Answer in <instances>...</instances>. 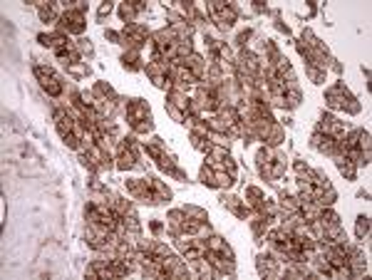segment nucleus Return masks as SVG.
Returning <instances> with one entry per match:
<instances>
[{
	"label": "nucleus",
	"mask_w": 372,
	"mask_h": 280,
	"mask_svg": "<svg viewBox=\"0 0 372 280\" xmlns=\"http://www.w3.org/2000/svg\"><path fill=\"white\" fill-rule=\"evenodd\" d=\"M325 102H328V107H330V109H348L350 114H358V112H360L358 99H355V97L345 89V84H343V82L333 84V87L325 92Z\"/></svg>",
	"instance_id": "obj_1"
},
{
	"label": "nucleus",
	"mask_w": 372,
	"mask_h": 280,
	"mask_svg": "<svg viewBox=\"0 0 372 280\" xmlns=\"http://www.w3.org/2000/svg\"><path fill=\"white\" fill-rule=\"evenodd\" d=\"M206 15L211 17V22H216L219 30H231L233 22H236V17H238L236 7L228 5V2H221V0L209 2V5H206Z\"/></svg>",
	"instance_id": "obj_2"
},
{
	"label": "nucleus",
	"mask_w": 372,
	"mask_h": 280,
	"mask_svg": "<svg viewBox=\"0 0 372 280\" xmlns=\"http://www.w3.org/2000/svg\"><path fill=\"white\" fill-rule=\"evenodd\" d=\"M35 77L40 79V87L50 94V97H60L62 94V79L50 70V67H42V65H35Z\"/></svg>",
	"instance_id": "obj_3"
},
{
	"label": "nucleus",
	"mask_w": 372,
	"mask_h": 280,
	"mask_svg": "<svg viewBox=\"0 0 372 280\" xmlns=\"http://www.w3.org/2000/svg\"><path fill=\"white\" fill-rule=\"evenodd\" d=\"M60 30L67 35H82L84 32V12L79 10H65L60 15Z\"/></svg>",
	"instance_id": "obj_4"
},
{
	"label": "nucleus",
	"mask_w": 372,
	"mask_h": 280,
	"mask_svg": "<svg viewBox=\"0 0 372 280\" xmlns=\"http://www.w3.org/2000/svg\"><path fill=\"white\" fill-rule=\"evenodd\" d=\"M137 159H139V156L129 149V144L124 139L119 141V146H117V151H114V161H117L114 166H117L119 171H129V169L137 166Z\"/></svg>",
	"instance_id": "obj_5"
},
{
	"label": "nucleus",
	"mask_w": 372,
	"mask_h": 280,
	"mask_svg": "<svg viewBox=\"0 0 372 280\" xmlns=\"http://www.w3.org/2000/svg\"><path fill=\"white\" fill-rule=\"evenodd\" d=\"M127 119H129L132 127H137V124H142V122H149L151 114H149L147 102H142V99H132V102H127Z\"/></svg>",
	"instance_id": "obj_6"
},
{
	"label": "nucleus",
	"mask_w": 372,
	"mask_h": 280,
	"mask_svg": "<svg viewBox=\"0 0 372 280\" xmlns=\"http://www.w3.org/2000/svg\"><path fill=\"white\" fill-rule=\"evenodd\" d=\"M142 10H147V2H144V0H129V2H122V5H119V17L129 25Z\"/></svg>",
	"instance_id": "obj_7"
},
{
	"label": "nucleus",
	"mask_w": 372,
	"mask_h": 280,
	"mask_svg": "<svg viewBox=\"0 0 372 280\" xmlns=\"http://www.w3.org/2000/svg\"><path fill=\"white\" fill-rule=\"evenodd\" d=\"M313 146H315L318 151L328 154V156H338V141L330 139V137H325V134H320V132L313 134Z\"/></svg>",
	"instance_id": "obj_8"
},
{
	"label": "nucleus",
	"mask_w": 372,
	"mask_h": 280,
	"mask_svg": "<svg viewBox=\"0 0 372 280\" xmlns=\"http://www.w3.org/2000/svg\"><path fill=\"white\" fill-rule=\"evenodd\" d=\"M335 164H338V171L348 179V181H353L355 179V174H358V166L348 159V156H335Z\"/></svg>",
	"instance_id": "obj_9"
},
{
	"label": "nucleus",
	"mask_w": 372,
	"mask_h": 280,
	"mask_svg": "<svg viewBox=\"0 0 372 280\" xmlns=\"http://www.w3.org/2000/svg\"><path fill=\"white\" fill-rule=\"evenodd\" d=\"M263 199H266V196H263V191H261L258 186H248V189H246V204H248L253 211L261 209Z\"/></svg>",
	"instance_id": "obj_10"
},
{
	"label": "nucleus",
	"mask_w": 372,
	"mask_h": 280,
	"mask_svg": "<svg viewBox=\"0 0 372 280\" xmlns=\"http://www.w3.org/2000/svg\"><path fill=\"white\" fill-rule=\"evenodd\" d=\"M122 62L127 70H139L142 67V57H139V50H127L122 55Z\"/></svg>",
	"instance_id": "obj_11"
},
{
	"label": "nucleus",
	"mask_w": 372,
	"mask_h": 280,
	"mask_svg": "<svg viewBox=\"0 0 372 280\" xmlns=\"http://www.w3.org/2000/svg\"><path fill=\"white\" fill-rule=\"evenodd\" d=\"M355 233H358V238H360V241L370 236V218H368V216H358V223H355Z\"/></svg>",
	"instance_id": "obj_12"
},
{
	"label": "nucleus",
	"mask_w": 372,
	"mask_h": 280,
	"mask_svg": "<svg viewBox=\"0 0 372 280\" xmlns=\"http://www.w3.org/2000/svg\"><path fill=\"white\" fill-rule=\"evenodd\" d=\"M281 141H283V127L276 122V124L271 127V134L266 137V144H268V146H278Z\"/></svg>",
	"instance_id": "obj_13"
},
{
	"label": "nucleus",
	"mask_w": 372,
	"mask_h": 280,
	"mask_svg": "<svg viewBox=\"0 0 372 280\" xmlns=\"http://www.w3.org/2000/svg\"><path fill=\"white\" fill-rule=\"evenodd\" d=\"M184 216L186 218H191V221H209V216H206V211L199 209V206H184Z\"/></svg>",
	"instance_id": "obj_14"
},
{
	"label": "nucleus",
	"mask_w": 372,
	"mask_h": 280,
	"mask_svg": "<svg viewBox=\"0 0 372 280\" xmlns=\"http://www.w3.org/2000/svg\"><path fill=\"white\" fill-rule=\"evenodd\" d=\"M214 174H216V186H223V189L233 186V174H228V171H214Z\"/></svg>",
	"instance_id": "obj_15"
},
{
	"label": "nucleus",
	"mask_w": 372,
	"mask_h": 280,
	"mask_svg": "<svg viewBox=\"0 0 372 280\" xmlns=\"http://www.w3.org/2000/svg\"><path fill=\"white\" fill-rule=\"evenodd\" d=\"M199 176H201V184H206V186H216V174H214L211 166H204Z\"/></svg>",
	"instance_id": "obj_16"
},
{
	"label": "nucleus",
	"mask_w": 372,
	"mask_h": 280,
	"mask_svg": "<svg viewBox=\"0 0 372 280\" xmlns=\"http://www.w3.org/2000/svg\"><path fill=\"white\" fill-rule=\"evenodd\" d=\"M305 72H308V77H310L315 84H323V79H325V70H318V67H313V65H305Z\"/></svg>",
	"instance_id": "obj_17"
},
{
	"label": "nucleus",
	"mask_w": 372,
	"mask_h": 280,
	"mask_svg": "<svg viewBox=\"0 0 372 280\" xmlns=\"http://www.w3.org/2000/svg\"><path fill=\"white\" fill-rule=\"evenodd\" d=\"M166 114H169V117H171L174 122H184V119H186V114H184V112H181L179 107H174L171 102H166Z\"/></svg>",
	"instance_id": "obj_18"
},
{
	"label": "nucleus",
	"mask_w": 372,
	"mask_h": 280,
	"mask_svg": "<svg viewBox=\"0 0 372 280\" xmlns=\"http://www.w3.org/2000/svg\"><path fill=\"white\" fill-rule=\"evenodd\" d=\"M67 70L72 72V74H77V77H82V74H87V67L82 65V62H74V65H70Z\"/></svg>",
	"instance_id": "obj_19"
},
{
	"label": "nucleus",
	"mask_w": 372,
	"mask_h": 280,
	"mask_svg": "<svg viewBox=\"0 0 372 280\" xmlns=\"http://www.w3.org/2000/svg\"><path fill=\"white\" fill-rule=\"evenodd\" d=\"M149 228H151V231H154V236H161V233H164V226H161V223H159V221H156V218H154V221H151V223H149Z\"/></svg>",
	"instance_id": "obj_20"
},
{
	"label": "nucleus",
	"mask_w": 372,
	"mask_h": 280,
	"mask_svg": "<svg viewBox=\"0 0 372 280\" xmlns=\"http://www.w3.org/2000/svg\"><path fill=\"white\" fill-rule=\"evenodd\" d=\"M251 32H253V30H251V27H248V30H243V32H241V35H238V37H236V42H238V45H246V40H248V37H251Z\"/></svg>",
	"instance_id": "obj_21"
},
{
	"label": "nucleus",
	"mask_w": 372,
	"mask_h": 280,
	"mask_svg": "<svg viewBox=\"0 0 372 280\" xmlns=\"http://www.w3.org/2000/svg\"><path fill=\"white\" fill-rule=\"evenodd\" d=\"M112 12V2H102L99 5V17H104V15H109Z\"/></svg>",
	"instance_id": "obj_22"
}]
</instances>
